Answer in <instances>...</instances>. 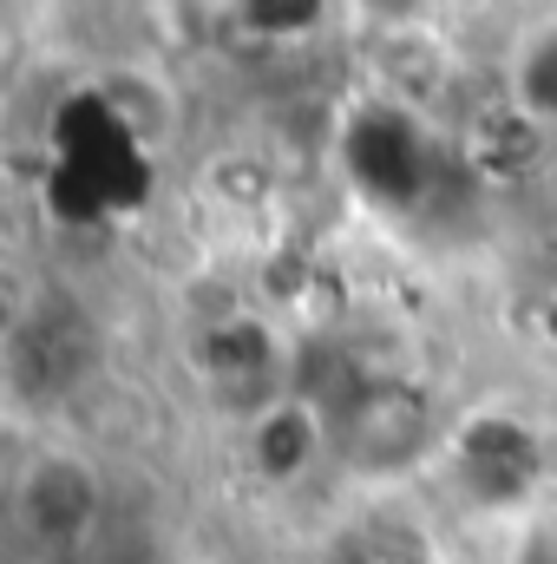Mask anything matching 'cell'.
<instances>
[{
    "label": "cell",
    "mask_w": 557,
    "mask_h": 564,
    "mask_svg": "<svg viewBox=\"0 0 557 564\" xmlns=\"http://www.w3.org/2000/svg\"><path fill=\"white\" fill-rule=\"evenodd\" d=\"M321 446H328V414L302 394H276L263 414H250V473L270 486L302 479Z\"/></svg>",
    "instance_id": "4"
},
{
    "label": "cell",
    "mask_w": 557,
    "mask_h": 564,
    "mask_svg": "<svg viewBox=\"0 0 557 564\" xmlns=\"http://www.w3.org/2000/svg\"><path fill=\"white\" fill-rule=\"evenodd\" d=\"M237 20H243V26H302V33H315L328 13H321V7H243Z\"/></svg>",
    "instance_id": "10"
},
{
    "label": "cell",
    "mask_w": 557,
    "mask_h": 564,
    "mask_svg": "<svg viewBox=\"0 0 557 564\" xmlns=\"http://www.w3.org/2000/svg\"><path fill=\"white\" fill-rule=\"evenodd\" d=\"M197 375L217 394H230L237 408H256L263 414L270 408V381H276V335L263 322H250V315L210 322L197 335Z\"/></svg>",
    "instance_id": "3"
},
{
    "label": "cell",
    "mask_w": 557,
    "mask_h": 564,
    "mask_svg": "<svg viewBox=\"0 0 557 564\" xmlns=\"http://www.w3.org/2000/svg\"><path fill=\"white\" fill-rule=\"evenodd\" d=\"M545 328H551V341H557V302H551V308H545Z\"/></svg>",
    "instance_id": "11"
},
{
    "label": "cell",
    "mask_w": 557,
    "mask_h": 564,
    "mask_svg": "<svg viewBox=\"0 0 557 564\" xmlns=\"http://www.w3.org/2000/svg\"><path fill=\"white\" fill-rule=\"evenodd\" d=\"M374 73L387 93L401 99H433L446 86V46L439 33L426 26H407V33H374Z\"/></svg>",
    "instance_id": "6"
},
{
    "label": "cell",
    "mask_w": 557,
    "mask_h": 564,
    "mask_svg": "<svg viewBox=\"0 0 557 564\" xmlns=\"http://www.w3.org/2000/svg\"><path fill=\"white\" fill-rule=\"evenodd\" d=\"M348 564H439L426 525L407 512H368L348 532Z\"/></svg>",
    "instance_id": "8"
},
{
    "label": "cell",
    "mask_w": 557,
    "mask_h": 564,
    "mask_svg": "<svg viewBox=\"0 0 557 564\" xmlns=\"http://www.w3.org/2000/svg\"><path fill=\"white\" fill-rule=\"evenodd\" d=\"M505 564H557V506H525L505 545Z\"/></svg>",
    "instance_id": "9"
},
{
    "label": "cell",
    "mask_w": 557,
    "mask_h": 564,
    "mask_svg": "<svg viewBox=\"0 0 557 564\" xmlns=\"http://www.w3.org/2000/svg\"><path fill=\"white\" fill-rule=\"evenodd\" d=\"M532 433L512 421H479L472 446H466V492L485 499V506H518L532 492Z\"/></svg>",
    "instance_id": "5"
},
{
    "label": "cell",
    "mask_w": 557,
    "mask_h": 564,
    "mask_svg": "<svg viewBox=\"0 0 557 564\" xmlns=\"http://www.w3.org/2000/svg\"><path fill=\"white\" fill-rule=\"evenodd\" d=\"M106 512V479L86 453L73 446H46L26 459L20 473V525L46 545V552H79L92 539Z\"/></svg>",
    "instance_id": "2"
},
{
    "label": "cell",
    "mask_w": 557,
    "mask_h": 564,
    "mask_svg": "<svg viewBox=\"0 0 557 564\" xmlns=\"http://www.w3.org/2000/svg\"><path fill=\"white\" fill-rule=\"evenodd\" d=\"M328 440L361 479H394L433 446V394L419 381H394V375L361 381L328 414Z\"/></svg>",
    "instance_id": "1"
},
{
    "label": "cell",
    "mask_w": 557,
    "mask_h": 564,
    "mask_svg": "<svg viewBox=\"0 0 557 564\" xmlns=\"http://www.w3.org/2000/svg\"><path fill=\"white\" fill-rule=\"evenodd\" d=\"M512 106L557 132V20H538L512 46Z\"/></svg>",
    "instance_id": "7"
}]
</instances>
